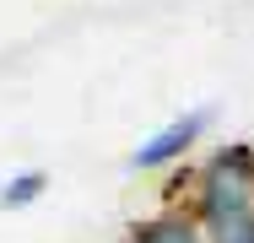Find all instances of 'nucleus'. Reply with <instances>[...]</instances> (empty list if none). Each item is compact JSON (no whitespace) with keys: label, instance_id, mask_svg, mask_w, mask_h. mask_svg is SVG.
Wrapping results in <instances>:
<instances>
[{"label":"nucleus","instance_id":"1","mask_svg":"<svg viewBox=\"0 0 254 243\" xmlns=\"http://www.w3.org/2000/svg\"><path fill=\"white\" fill-rule=\"evenodd\" d=\"M195 222L200 233H216L227 222H244L254 216V146L249 141H233L222 146L200 173H195Z\"/></svg>","mask_w":254,"mask_h":243},{"label":"nucleus","instance_id":"2","mask_svg":"<svg viewBox=\"0 0 254 243\" xmlns=\"http://www.w3.org/2000/svg\"><path fill=\"white\" fill-rule=\"evenodd\" d=\"M205 124H211V108H190V114H179V119H168L162 130H152L146 141L130 151V168H141V173H152V168H168V162H179L190 146L205 135Z\"/></svg>","mask_w":254,"mask_h":243},{"label":"nucleus","instance_id":"3","mask_svg":"<svg viewBox=\"0 0 254 243\" xmlns=\"http://www.w3.org/2000/svg\"><path fill=\"white\" fill-rule=\"evenodd\" d=\"M125 243H205V233L195 222V211H157L146 222H135Z\"/></svg>","mask_w":254,"mask_h":243},{"label":"nucleus","instance_id":"4","mask_svg":"<svg viewBox=\"0 0 254 243\" xmlns=\"http://www.w3.org/2000/svg\"><path fill=\"white\" fill-rule=\"evenodd\" d=\"M44 189H49V179H44L38 168H27V173H11V179L0 184V205H5V211H11V205H33Z\"/></svg>","mask_w":254,"mask_h":243}]
</instances>
